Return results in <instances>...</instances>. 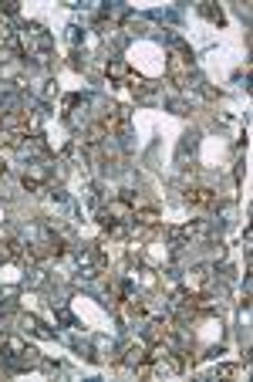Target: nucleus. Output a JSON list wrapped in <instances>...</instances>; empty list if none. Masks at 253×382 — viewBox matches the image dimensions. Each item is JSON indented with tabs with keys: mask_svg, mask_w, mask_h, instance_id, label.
Segmentation results:
<instances>
[{
	"mask_svg": "<svg viewBox=\"0 0 253 382\" xmlns=\"http://www.w3.org/2000/svg\"><path fill=\"white\" fill-rule=\"evenodd\" d=\"M108 75H111V78H121V75H125V65H121V61H111V65H108Z\"/></svg>",
	"mask_w": 253,
	"mask_h": 382,
	"instance_id": "nucleus-2",
	"label": "nucleus"
},
{
	"mask_svg": "<svg viewBox=\"0 0 253 382\" xmlns=\"http://www.w3.org/2000/svg\"><path fill=\"white\" fill-rule=\"evenodd\" d=\"M186 196H189V203H193V206H213V203H216V196H213L209 190H189Z\"/></svg>",
	"mask_w": 253,
	"mask_h": 382,
	"instance_id": "nucleus-1",
	"label": "nucleus"
}]
</instances>
